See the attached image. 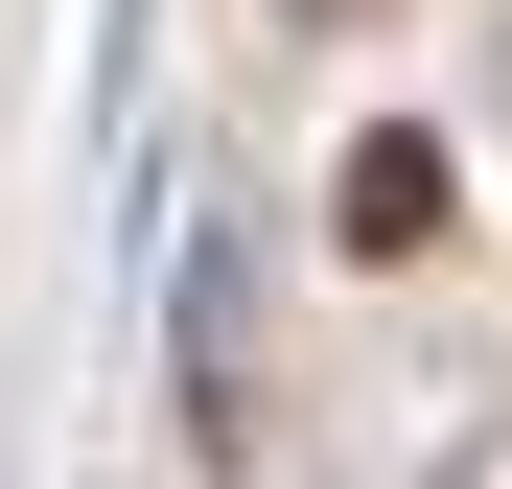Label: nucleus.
<instances>
[{
	"instance_id": "1",
	"label": "nucleus",
	"mask_w": 512,
	"mask_h": 489,
	"mask_svg": "<svg viewBox=\"0 0 512 489\" xmlns=\"http://www.w3.org/2000/svg\"><path fill=\"white\" fill-rule=\"evenodd\" d=\"M350 233L419 257V233H443V140H373V163H350Z\"/></svg>"
}]
</instances>
